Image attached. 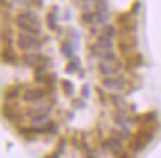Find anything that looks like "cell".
<instances>
[{
	"label": "cell",
	"mask_w": 161,
	"mask_h": 158,
	"mask_svg": "<svg viewBox=\"0 0 161 158\" xmlns=\"http://www.w3.org/2000/svg\"><path fill=\"white\" fill-rule=\"evenodd\" d=\"M151 140H152V133H151V130L140 128L139 131H136L134 136L130 139V149L134 151V152H139V151H142Z\"/></svg>",
	"instance_id": "6da1fadb"
},
{
	"label": "cell",
	"mask_w": 161,
	"mask_h": 158,
	"mask_svg": "<svg viewBox=\"0 0 161 158\" xmlns=\"http://www.w3.org/2000/svg\"><path fill=\"white\" fill-rule=\"evenodd\" d=\"M18 46L21 48L23 51L25 52H33L36 49H39L42 46V43L37 41L36 36H31V35H25V33H21L18 36Z\"/></svg>",
	"instance_id": "7a4b0ae2"
},
{
	"label": "cell",
	"mask_w": 161,
	"mask_h": 158,
	"mask_svg": "<svg viewBox=\"0 0 161 158\" xmlns=\"http://www.w3.org/2000/svg\"><path fill=\"white\" fill-rule=\"evenodd\" d=\"M23 63L27 67H39V66L49 64V58L37 52H27L23 55Z\"/></svg>",
	"instance_id": "3957f363"
},
{
	"label": "cell",
	"mask_w": 161,
	"mask_h": 158,
	"mask_svg": "<svg viewBox=\"0 0 161 158\" xmlns=\"http://www.w3.org/2000/svg\"><path fill=\"white\" fill-rule=\"evenodd\" d=\"M102 85L109 91H122L127 87V82L124 76H109L102 81Z\"/></svg>",
	"instance_id": "277c9868"
},
{
	"label": "cell",
	"mask_w": 161,
	"mask_h": 158,
	"mask_svg": "<svg viewBox=\"0 0 161 158\" xmlns=\"http://www.w3.org/2000/svg\"><path fill=\"white\" fill-rule=\"evenodd\" d=\"M122 69V63L115 60V61H110V63H100L98 66V72H100V75H103V76L109 78V76H115L118 75Z\"/></svg>",
	"instance_id": "5b68a950"
},
{
	"label": "cell",
	"mask_w": 161,
	"mask_h": 158,
	"mask_svg": "<svg viewBox=\"0 0 161 158\" xmlns=\"http://www.w3.org/2000/svg\"><path fill=\"white\" fill-rule=\"evenodd\" d=\"M17 25L18 29L24 31L25 35H31V36H37L40 35V27L39 24H31V23H27V21H21V19H17Z\"/></svg>",
	"instance_id": "8992f818"
},
{
	"label": "cell",
	"mask_w": 161,
	"mask_h": 158,
	"mask_svg": "<svg viewBox=\"0 0 161 158\" xmlns=\"http://www.w3.org/2000/svg\"><path fill=\"white\" fill-rule=\"evenodd\" d=\"M45 95H46L45 90L33 88V90H27V91L24 93L23 99H24V101H27V103H37V101H40Z\"/></svg>",
	"instance_id": "52a82bcc"
},
{
	"label": "cell",
	"mask_w": 161,
	"mask_h": 158,
	"mask_svg": "<svg viewBox=\"0 0 161 158\" xmlns=\"http://www.w3.org/2000/svg\"><path fill=\"white\" fill-rule=\"evenodd\" d=\"M142 63H143V58H142L140 54H130V55H127V60H125L127 67L134 69V67H139Z\"/></svg>",
	"instance_id": "ba28073f"
},
{
	"label": "cell",
	"mask_w": 161,
	"mask_h": 158,
	"mask_svg": "<svg viewBox=\"0 0 161 158\" xmlns=\"http://www.w3.org/2000/svg\"><path fill=\"white\" fill-rule=\"evenodd\" d=\"M17 19L27 21V23H31V24H39V18H37V15L31 11H24V12H21V14H18Z\"/></svg>",
	"instance_id": "9c48e42d"
},
{
	"label": "cell",
	"mask_w": 161,
	"mask_h": 158,
	"mask_svg": "<svg viewBox=\"0 0 161 158\" xmlns=\"http://www.w3.org/2000/svg\"><path fill=\"white\" fill-rule=\"evenodd\" d=\"M97 43L103 48L104 52H106V51H110V49H112V46H114V43H112V37H109V36H106V35L98 36Z\"/></svg>",
	"instance_id": "30bf717a"
},
{
	"label": "cell",
	"mask_w": 161,
	"mask_h": 158,
	"mask_svg": "<svg viewBox=\"0 0 161 158\" xmlns=\"http://www.w3.org/2000/svg\"><path fill=\"white\" fill-rule=\"evenodd\" d=\"M2 60L8 63V64H14L15 61H17V55L12 52L11 49H5L3 52H2Z\"/></svg>",
	"instance_id": "8fae6325"
},
{
	"label": "cell",
	"mask_w": 161,
	"mask_h": 158,
	"mask_svg": "<svg viewBox=\"0 0 161 158\" xmlns=\"http://www.w3.org/2000/svg\"><path fill=\"white\" fill-rule=\"evenodd\" d=\"M49 119V115L48 112H40V113H36L31 117V123L33 124H43V123H48Z\"/></svg>",
	"instance_id": "7c38bea8"
},
{
	"label": "cell",
	"mask_w": 161,
	"mask_h": 158,
	"mask_svg": "<svg viewBox=\"0 0 161 158\" xmlns=\"http://www.w3.org/2000/svg\"><path fill=\"white\" fill-rule=\"evenodd\" d=\"M118 46H119V51L124 55H130V52H131V49L134 48V43H130L128 41H121L119 43H118Z\"/></svg>",
	"instance_id": "4fadbf2b"
},
{
	"label": "cell",
	"mask_w": 161,
	"mask_h": 158,
	"mask_svg": "<svg viewBox=\"0 0 161 158\" xmlns=\"http://www.w3.org/2000/svg\"><path fill=\"white\" fill-rule=\"evenodd\" d=\"M36 81L40 82V84H43V85L51 87L52 84L57 81V78L54 76V75H43V76H40V78H36Z\"/></svg>",
	"instance_id": "5bb4252c"
},
{
	"label": "cell",
	"mask_w": 161,
	"mask_h": 158,
	"mask_svg": "<svg viewBox=\"0 0 161 158\" xmlns=\"http://www.w3.org/2000/svg\"><path fill=\"white\" fill-rule=\"evenodd\" d=\"M18 95H19V88L18 87H11V88L6 90L5 99L6 100H14V99H17Z\"/></svg>",
	"instance_id": "9a60e30c"
},
{
	"label": "cell",
	"mask_w": 161,
	"mask_h": 158,
	"mask_svg": "<svg viewBox=\"0 0 161 158\" xmlns=\"http://www.w3.org/2000/svg\"><path fill=\"white\" fill-rule=\"evenodd\" d=\"M116 23L119 24L121 27H124V29H128V24L131 23V19H130V15H127V14H119V15H118V19H116Z\"/></svg>",
	"instance_id": "2e32d148"
},
{
	"label": "cell",
	"mask_w": 161,
	"mask_h": 158,
	"mask_svg": "<svg viewBox=\"0 0 161 158\" xmlns=\"http://www.w3.org/2000/svg\"><path fill=\"white\" fill-rule=\"evenodd\" d=\"M90 52H91L94 57H98V58H100V57L104 54V51L98 43H92V45H90Z\"/></svg>",
	"instance_id": "e0dca14e"
},
{
	"label": "cell",
	"mask_w": 161,
	"mask_h": 158,
	"mask_svg": "<svg viewBox=\"0 0 161 158\" xmlns=\"http://www.w3.org/2000/svg\"><path fill=\"white\" fill-rule=\"evenodd\" d=\"M61 51L64 52V55H66V57L72 58V57H73V48H72V42H64L63 46H61Z\"/></svg>",
	"instance_id": "ac0fdd59"
},
{
	"label": "cell",
	"mask_w": 161,
	"mask_h": 158,
	"mask_svg": "<svg viewBox=\"0 0 161 158\" xmlns=\"http://www.w3.org/2000/svg\"><path fill=\"white\" fill-rule=\"evenodd\" d=\"M3 115H5V118H8V119H14L15 115H17V111H14L11 105H6L5 107H3Z\"/></svg>",
	"instance_id": "d6986e66"
},
{
	"label": "cell",
	"mask_w": 161,
	"mask_h": 158,
	"mask_svg": "<svg viewBox=\"0 0 161 158\" xmlns=\"http://www.w3.org/2000/svg\"><path fill=\"white\" fill-rule=\"evenodd\" d=\"M100 58H102V63H110V61H115L116 60V55H115V52H112V51H106Z\"/></svg>",
	"instance_id": "ffe728a7"
},
{
	"label": "cell",
	"mask_w": 161,
	"mask_h": 158,
	"mask_svg": "<svg viewBox=\"0 0 161 158\" xmlns=\"http://www.w3.org/2000/svg\"><path fill=\"white\" fill-rule=\"evenodd\" d=\"M63 88H64V93L67 95H72L73 91H75V87H73V84L70 81H63Z\"/></svg>",
	"instance_id": "44dd1931"
},
{
	"label": "cell",
	"mask_w": 161,
	"mask_h": 158,
	"mask_svg": "<svg viewBox=\"0 0 161 158\" xmlns=\"http://www.w3.org/2000/svg\"><path fill=\"white\" fill-rule=\"evenodd\" d=\"M80 19H82L85 24H92L94 23V15H92L91 12H85V14H82Z\"/></svg>",
	"instance_id": "7402d4cb"
},
{
	"label": "cell",
	"mask_w": 161,
	"mask_h": 158,
	"mask_svg": "<svg viewBox=\"0 0 161 158\" xmlns=\"http://www.w3.org/2000/svg\"><path fill=\"white\" fill-rule=\"evenodd\" d=\"M103 35L109 36V37H114V36H116V30L114 25H106L103 29Z\"/></svg>",
	"instance_id": "603a6c76"
},
{
	"label": "cell",
	"mask_w": 161,
	"mask_h": 158,
	"mask_svg": "<svg viewBox=\"0 0 161 158\" xmlns=\"http://www.w3.org/2000/svg\"><path fill=\"white\" fill-rule=\"evenodd\" d=\"M155 118H157L155 112H149V113H145L143 117H142V121L143 123H149V121H154Z\"/></svg>",
	"instance_id": "cb8c5ba5"
},
{
	"label": "cell",
	"mask_w": 161,
	"mask_h": 158,
	"mask_svg": "<svg viewBox=\"0 0 161 158\" xmlns=\"http://www.w3.org/2000/svg\"><path fill=\"white\" fill-rule=\"evenodd\" d=\"M43 127H45L46 133H57V124L55 123H48Z\"/></svg>",
	"instance_id": "d4e9b609"
},
{
	"label": "cell",
	"mask_w": 161,
	"mask_h": 158,
	"mask_svg": "<svg viewBox=\"0 0 161 158\" xmlns=\"http://www.w3.org/2000/svg\"><path fill=\"white\" fill-rule=\"evenodd\" d=\"M64 142H66V140L63 139V140L58 143V152H63V149H64Z\"/></svg>",
	"instance_id": "484cf974"
},
{
	"label": "cell",
	"mask_w": 161,
	"mask_h": 158,
	"mask_svg": "<svg viewBox=\"0 0 161 158\" xmlns=\"http://www.w3.org/2000/svg\"><path fill=\"white\" fill-rule=\"evenodd\" d=\"M82 95H84V97H88V87H86V85L82 87Z\"/></svg>",
	"instance_id": "4316f807"
},
{
	"label": "cell",
	"mask_w": 161,
	"mask_h": 158,
	"mask_svg": "<svg viewBox=\"0 0 161 158\" xmlns=\"http://www.w3.org/2000/svg\"><path fill=\"white\" fill-rule=\"evenodd\" d=\"M139 9H140V3H134L133 5V12H137Z\"/></svg>",
	"instance_id": "83f0119b"
},
{
	"label": "cell",
	"mask_w": 161,
	"mask_h": 158,
	"mask_svg": "<svg viewBox=\"0 0 161 158\" xmlns=\"http://www.w3.org/2000/svg\"><path fill=\"white\" fill-rule=\"evenodd\" d=\"M45 158H58V157H57V154L55 152H52V154H49V155H46Z\"/></svg>",
	"instance_id": "f1b7e54d"
},
{
	"label": "cell",
	"mask_w": 161,
	"mask_h": 158,
	"mask_svg": "<svg viewBox=\"0 0 161 158\" xmlns=\"http://www.w3.org/2000/svg\"><path fill=\"white\" fill-rule=\"evenodd\" d=\"M118 158H130V155H128V154H127V152H122V154H121V155H119V157H118Z\"/></svg>",
	"instance_id": "f546056e"
}]
</instances>
